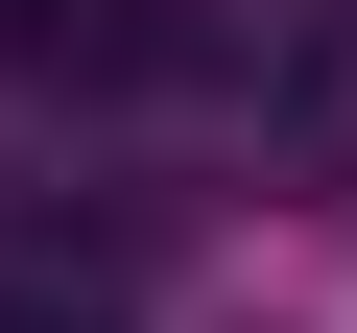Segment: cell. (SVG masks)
<instances>
[{"label":"cell","instance_id":"2","mask_svg":"<svg viewBox=\"0 0 357 333\" xmlns=\"http://www.w3.org/2000/svg\"><path fill=\"white\" fill-rule=\"evenodd\" d=\"M0 333H96V309H0Z\"/></svg>","mask_w":357,"mask_h":333},{"label":"cell","instance_id":"1","mask_svg":"<svg viewBox=\"0 0 357 333\" xmlns=\"http://www.w3.org/2000/svg\"><path fill=\"white\" fill-rule=\"evenodd\" d=\"M24 72L48 95H143V72H191V0H24Z\"/></svg>","mask_w":357,"mask_h":333}]
</instances>
